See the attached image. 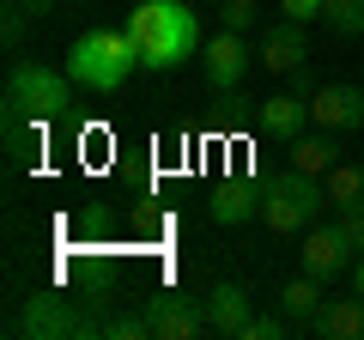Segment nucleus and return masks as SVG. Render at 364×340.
I'll list each match as a JSON object with an SVG mask.
<instances>
[{"mask_svg":"<svg viewBox=\"0 0 364 340\" xmlns=\"http://www.w3.org/2000/svg\"><path fill=\"white\" fill-rule=\"evenodd\" d=\"M122 31L134 37L146 73H170V67H182L188 55H200V25H195V13H188L182 0H140Z\"/></svg>","mask_w":364,"mask_h":340,"instance_id":"1","label":"nucleus"},{"mask_svg":"<svg viewBox=\"0 0 364 340\" xmlns=\"http://www.w3.org/2000/svg\"><path fill=\"white\" fill-rule=\"evenodd\" d=\"M140 67V49H134L128 31H79L73 43H67V73H73V85H85V92H122L128 85V73Z\"/></svg>","mask_w":364,"mask_h":340,"instance_id":"2","label":"nucleus"},{"mask_svg":"<svg viewBox=\"0 0 364 340\" xmlns=\"http://www.w3.org/2000/svg\"><path fill=\"white\" fill-rule=\"evenodd\" d=\"M73 73L67 67H43V61H13L6 67V110H25L37 122H61L73 110Z\"/></svg>","mask_w":364,"mask_h":340,"instance_id":"3","label":"nucleus"},{"mask_svg":"<svg viewBox=\"0 0 364 340\" xmlns=\"http://www.w3.org/2000/svg\"><path fill=\"white\" fill-rule=\"evenodd\" d=\"M328 207V188H322V176H310V170H279L267 183V195H261V219H267V231H279V237H298V231H310L316 225V213Z\"/></svg>","mask_w":364,"mask_h":340,"instance_id":"4","label":"nucleus"},{"mask_svg":"<svg viewBox=\"0 0 364 340\" xmlns=\"http://www.w3.org/2000/svg\"><path fill=\"white\" fill-rule=\"evenodd\" d=\"M79 328H85V310H73L61 292H31L25 310H18L25 340H79Z\"/></svg>","mask_w":364,"mask_h":340,"instance_id":"5","label":"nucleus"},{"mask_svg":"<svg viewBox=\"0 0 364 340\" xmlns=\"http://www.w3.org/2000/svg\"><path fill=\"white\" fill-rule=\"evenodd\" d=\"M146 322H152V340H195L207 328V304H195L188 292H152Z\"/></svg>","mask_w":364,"mask_h":340,"instance_id":"6","label":"nucleus"},{"mask_svg":"<svg viewBox=\"0 0 364 340\" xmlns=\"http://www.w3.org/2000/svg\"><path fill=\"white\" fill-rule=\"evenodd\" d=\"M200 73H207L213 92H237L249 73V43L243 31H219L213 43H200Z\"/></svg>","mask_w":364,"mask_h":340,"instance_id":"7","label":"nucleus"},{"mask_svg":"<svg viewBox=\"0 0 364 340\" xmlns=\"http://www.w3.org/2000/svg\"><path fill=\"white\" fill-rule=\"evenodd\" d=\"M261 67L267 73H298V67H310V37H304L298 18L279 13V25H267V37H261Z\"/></svg>","mask_w":364,"mask_h":340,"instance_id":"8","label":"nucleus"},{"mask_svg":"<svg viewBox=\"0 0 364 340\" xmlns=\"http://www.w3.org/2000/svg\"><path fill=\"white\" fill-rule=\"evenodd\" d=\"M298 255H304V274L334 280V274H346V267H352V255H358V249L346 243V231H340V225H328V231H304Z\"/></svg>","mask_w":364,"mask_h":340,"instance_id":"9","label":"nucleus"},{"mask_svg":"<svg viewBox=\"0 0 364 340\" xmlns=\"http://www.w3.org/2000/svg\"><path fill=\"white\" fill-rule=\"evenodd\" d=\"M310 116H316V128H328V134H346V128H358V122H364V92H352V85L328 79V85H316V97H310Z\"/></svg>","mask_w":364,"mask_h":340,"instance_id":"10","label":"nucleus"},{"mask_svg":"<svg viewBox=\"0 0 364 340\" xmlns=\"http://www.w3.org/2000/svg\"><path fill=\"white\" fill-rule=\"evenodd\" d=\"M249 286L243 280H219V286L207 292V328L213 334H225V340H243V328H249Z\"/></svg>","mask_w":364,"mask_h":340,"instance_id":"11","label":"nucleus"},{"mask_svg":"<svg viewBox=\"0 0 364 340\" xmlns=\"http://www.w3.org/2000/svg\"><path fill=\"white\" fill-rule=\"evenodd\" d=\"M304 334L316 340H364V298H322V310L304 322Z\"/></svg>","mask_w":364,"mask_h":340,"instance_id":"12","label":"nucleus"},{"mask_svg":"<svg viewBox=\"0 0 364 340\" xmlns=\"http://www.w3.org/2000/svg\"><path fill=\"white\" fill-rule=\"evenodd\" d=\"M261 195H267L261 183H249V176H231V183L213 188L207 213H213V225H249V219H261Z\"/></svg>","mask_w":364,"mask_h":340,"instance_id":"13","label":"nucleus"},{"mask_svg":"<svg viewBox=\"0 0 364 340\" xmlns=\"http://www.w3.org/2000/svg\"><path fill=\"white\" fill-rule=\"evenodd\" d=\"M310 122H316L310 116V97L291 92V85H286V92H273L267 104H261V134H267V140H298Z\"/></svg>","mask_w":364,"mask_h":340,"instance_id":"14","label":"nucleus"},{"mask_svg":"<svg viewBox=\"0 0 364 340\" xmlns=\"http://www.w3.org/2000/svg\"><path fill=\"white\" fill-rule=\"evenodd\" d=\"M322 286H328V280H316V274H298V280H286V286H279V310L291 316V328H304L316 310H322V298H328Z\"/></svg>","mask_w":364,"mask_h":340,"instance_id":"15","label":"nucleus"},{"mask_svg":"<svg viewBox=\"0 0 364 340\" xmlns=\"http://www.w3.org/2000/svg\"><path fill=\"white\" fill-rule=\"evenodd\" d=\"M340 146H334V134L328 128H316V134H298V140H291V164L298 170H310V176H328V170L340 164Z\"/></svg>","mask_w":364,"mask_h":340,"instance_id":"16","label":"nucleus"},{"mask_svg":"<svg viewBox=\"0 0 364 340\" xmlns=\"http://www.w3.org/2000/svg\"><path fill=\"white\" fill-rule=\"evenodd\" d=\"M322 188H328V207H334V213L364 207V164H334L322 176Z\"/></svg>","mask_w":364,"mask_h":340,"instance_id":"17","label":"nucleus"},{"mask_svg":"<svg viewBox=\"0 0 364 340\" xmlns=\"http://www.w3.org/2000/svg\"><path fill=\"white\" fill-rule=\"evenodd\" d=\"M213 13H219V31H255L261 25V0H213Z\"/></svg>","mask_w":364,"mask_h":340,"instance_id":"18","label":"nucleus"},{"mask_svg":"<svg viewBox=\"0 0 364 340\" xmlns=\"http://www.w3.org/2000/svg\"><path fill=\"white\" fill-rule=\"evenodd\" d=\"M322 18L334 37H364V0H328Z\"/></svg>","mask_w":364,"mask_h":340,"instance_id":"19","label":"nucleus"},{"mask_svg":"<svg viewBox=\"0 0 364 340\" xmlns=\"http://www.w3.org/2000/svg\"><path fill=\"white\" fill-rule=\"evenodd\" d=\"M104 340H152V322H146V310H116L104 316Z\"/></svg>","mask_w":364,"mask_h":340,"instance_id":"20","label":"nucleus"},{"mask_svg":"<svg viewBox=\"0 0 364 340\" xmlns=\"http://www.w3.org/2000/svg\"><path fill=\"white\" fill-rule=\"evenodd\" d=\"M25 25H31V13L18 6V0H6V6H0V37H6V49L25 43Z\"/></svg>","mask_w":364,"mask_h":340,"instance_id":"21","label":"nucleus"},{"mask_svg":"<svg viewBox=\"0 0 364 340\" xmlns=\"http://www.w3.org/2000/svg\"><path fill=\"white\" fill-rule=\"evenodd\" d=\"M79 237H85V243H104L109 237V207H85L79 213Z\"/></svg>","mask_w":364,"mask_h":340,"instance_id":"22","label":"nucleus"},{"mask_svg":"<svg viewBox=\"0 0 364 340\" xmlns=\"http://www.w3.org/2000/svg\"><path fill=\"white\" fill-rule=\"evenodd\" d=\"M322 6H328V0H279V13H286V18H298V25L322 18Z\"/></svg>","mask_w":364,"mask_h":340,"instance_id":"23","label":"nucleus"},{"mask_svg":"<svg viewBox=\"0 0 364 340\" xmlns=\"http://www.w3.org/2000/svg\"><path fill=\"white\" fill-rule=\"evenodd\" d=\"M340 231H346V243L364 255V207H352V213H340Z\"/></svg>","mask_w":364,"mask_h":340,"instance_id":"24","label":"nucleus"},{"mask_svg":"<svg viewBox=\"0 0 364 340\" xmlns=\"http://www.w3.org/2000/svg\"><path fill=\"white\" fill-rule=\"evenodd\" d=\"M18 6H25L31 18H49V13H55V0H18Z\"/></svg>","mask_w":364,"mask_h":340,"instance_id":"25","label":"nucleus"},{"mask_svg":"<svg viewBox=\"0 0 364 340\" xmlns=\"http://www.w3.org/2000/svg\"><path fill=\"white\" fill-rule=\"evenodd\" d=\"M352 292L364 298V255H358V267H352Z\"/></svg>","mask_w":364,"mask_h":340,"instance_id":"26","label":"nucleus"}]
</instances>
